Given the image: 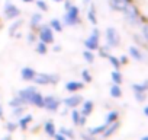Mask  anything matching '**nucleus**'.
<instances>
[{
	"label": "nucleus",
	"instance_id": "obj_1",
	"mask_svg": "<svg viewBox=\"0 0 148 140\" xmlns=\"http://www.w3.org/2000/svg\"><path fill=\"white\" fill-rule=\"evenodd\" d=\"M122 13H123L125 21H126L129 25H132V26H134V25H139V24L144 21V18H142V16H141V13H139L138 6H136L134 2L128 3Z\"/></svg>",
	"mask_w": 148,
	"mask_h": 140
},
{
	"label": "nucleus",
	"instance_id": "obj_2",
	"mask_svg": "<svg viewBox=\"0 0 148 140\" xmlns=\"http://www.w3.org/2000/svg\"><path fill=\"white\" fill-rule=\"evenodd\" d=\"M82 24V19H80V9L79 6L73 5L68 10H65V15L62 16V25H67V26H77Z\"/></svg>",
	"mask_w": 148,
	"mask_h": 140
},
{
	"label": "nucleus",
	"instance_id": "obj_3",
	"mask_svg": "<svg viewBox=\"0 0 148 140\" xmlns=\"http://www.w3.org/2000/svg\"><path fill=\"white\" fill-rule=\"evenodd\" d=\"M58 80H60V76L58 75H54V73H36L35 78H34L35 85H41V86L57 85Z\"/></svg>",
	"mask_w": 148,
	"mask_h": 140
},
{
	"label": "nucleus",
	"instance_id": "obj_4",
	"mask_svg": "<svg viewBox=\"0 0 148 140\" xmlns=\"http://www.w3.org/2000/svg\"><path fill=\"white\" fill-rule=\"evenodd\" d=\"M38 38H39V41H42V42H45V44H54V31H52V28L49 26V25H47V24H44V25H39L38 26Z\"/></svg>",
	"mask_w": 148,
	"mask_h": 140
},
{
	"label": "nucleus",
	"instance_id": "obj_5",
	"mask_svg": "<svg viewBox=\"0 0 148 140\" xmlns=\"http://www.w3.org/2000/svg\"><path fill=\"white\" fill-rule=\"evenodd\" d=\"M84 47L86 50H90V51H96L99 47H100V31L95 26L90 37L84 40Z\"/></svg>",
	"mask_w": 148,
	"mask_h": 140
},
{
	"label": "nucleus",
	"instance_id": "obj_6",
	"mask_svg": "<svg viewBox=\"0 0 148 140\" xmlns=\"http://www.w3.org/2000/svg\"><path fill=\"white\" fill-rule=\"evenodd\" d=\"M105 38H106V44H108L110 48H115V47H118V45L121 44V35H119V32L116 31V28H113V26L106 28V31H105Z\"/></svg>",
	"mask_w": 148,
	"mask_h": 140
},
{
	"label": "nucleus",
	"instance_id": "obj_7",
	"mask_svg": "<svg viewBox=\"0 0 148 140\" xmlns=\"http://www.w3.org/2000/svg\"><path fill=\"white\" fill-rule=\"evenodd\" d=\"M3 15L6 19L9 21H13V19H18L21 16V9L13 5L10 0H6V3H5V8H3Z\"/></svg>",
	"mask_w": 148,
	"mask_h": 140
},
{
	"label": "nucleus",
	"instance_id": "obj_8",
	"mask_svg": "<svg viewBox=\"0 0 148 140\" xmlns=\"http://www.w3.org/2000/svg\"><path fill=\"white\" fill-rule=\"evenodd\" d=\"M60 105H61V101H60L57 96H54V95H47V96H44V108H45L47 111L55 112V111H58Z\"/></svg>",
	"mask_w": 148,
	"mask_h": 140
},
{
	"label": "nucleus",
	"instance_id": "obj_9",
	"mask_svg": "<svg viewBox=\"0 0 148 140\" xmlns=\"http://www.w3.org/2000/svg\"><path fill=\"white\" fill-rule=\"evenodd\" d=\"M84 99H83V96L82 95H70V96H67V98H64L62 99V104H64V107L65 108H77L79 105H82V102H83Z\"/></svg>",
	"mask_w": 148,
	"mask_h": 140
},
{
	"label": "nucleus",
	"instance_id": "obj_10",
	"mask_svg": "<svg viewBox=\"0 0 148 140\" xmlns=\"http://www.w3.org/2000/svg\"><path fill=\"white\" fill-rule=\"evenodd\" d=\"M36 91H38L36 86H26V88H23V89H21V91L18 92V96L28 105L29 101H31V98H32V95H34Z\"/></svg>",
	"mask_w": 148,
	"mask_h": 140
},
{
	"label": "nucleus",
	"instance_id": "obj_11",
	"mask_svg": "<svg viewBox=\"0 0 148 140\" xmlns=\"http://www.w3.org/2000/svg\"><path fill=\"white\" fill-rule=\"evenodd\" d=\"M134 2V0H109V8L115 12H123L128 3Z\"/></svg>",
	"mask_w": 148,
	"mask_h": 140
},
{
	"label": "nucleus",
	"instance_id": "obj_12",
	"mask_svg": "<svg viewBox=\"0 0 148 140\" xmlns=\"http://www.w3.org/2000/svg\"><path fill=\"white\" fill-rule=\"evenodd\" d=\"M64 88H65L67 92L74 94V92H77V91H82V89L84 88V83H83V80H82V82H79V80H70V82L65 83Z\"/></svg>",
	"mask_w": 148,
	"mask_h": 140
},
{
	"label": "nucleus",
	"instance_id": "obj_13",
	"mask_svg": "<svg viewBox=\"0 0 148 140\" xmlns=\"http://www.w3.org/2000/svg\"><path fill=\"white\" fill-rule=\"evenodd\" d=\"M35 75H36V70L32 69V67H23V69L21 70V78H22L23 80H28V82L34 80Z\"/></svg>",
	"mask_w": 148,
	"mask_h": 140
},
{
	"label": "nucleus",
	"instance_id": "obj_14",
	"mask_svg": "<svg viewBox=\"0 0 148 140\" xmlns=\"http://www.w3.org/2000/svg\"><path fill=\"white\" fill-rule=\"evenodd\" d=\"M41 22H42V13H41V12H35V13H32L31 21H29V26H31V29H32V31L38 29V26L41 25Z\"/></svg>",
	"mask_w": 148,
	"mask_h": 140
},
{
	"label": "nucleus",
	"instance_id": "obj_15",
	"mask_svg": "<svg viewBox=\"0 0 148 140\" xmlns=\"http://www.w3.org/2000/svg\"><path fill=\"white\" fill-rule=\"evenodd\" d=\"M29 104H31V105H34V107H36V108H44V95H42L41 92H38V91H36V92L32 95V98H31Z\"/></svg>",
	"mask_w": 148,
	"mask_h": 140
},
{
	"label": "nucleus",
	"instance_id": "obj_16",
	"mask_svg": "<svg viewBox=\"0 0 148 140\" xmlns=\"http://www.w3.org/2000/svg\"><path fill=\"white\" fill-rule=\"evenodd\" d=\"M93 110H95V104H93V101H83L82 102V110H80V114L82 115H86V117H89L92 112H93Z\"/></svg>",
	"mask_w": 148,
	"mask_h": 140
},
{
	"label": "nucleus",
	"instance_id": "obj_17",
	"mask_svg": "<svg viewBox=\"0 0 148 140\" xmlns=\"http://www.w3.org/2000/svg\"><path fill=\"white\" fill-rule=\"evenodd\" d=\"M121 127V123L119 121H115V123H110V124H108V127H106V130L102 133V137H110L112 134H115L116 131H118V128Z\"/></svg>",
	"mask_w": 148,
	"mask_h": 140
},
{
	"label": "nucleus",
	"instance_id": "obj_18",
	"mask_svg": "<svg viewBox=\"0 0 148 140\" xmlns=\"http://www.w3.org/2000/svg\"><path fill=\"white\" fill-rule=\"evenodd\" d=\"M32 120H34V117H32L31 114L22 115V117H19V120H18V127H19L21 130H28V125L32 123Z\"/></svg>",
	"mask_w": 148,
	"mask_h": 140
},
{
	"label": "nucleus",
	"instance_id": "obj_19",
	"mask_svg": "<svg viewBox=\"0 0 148 140\" xmlns=\"http://www.w3.org/2000/svg\"><path fill=\"white\" fill-rule=\"evenodd\" d=\"M87 19H89V22L93 25V26H96L97 25V16H96V6L93 5V3H90L89 5V10H87Z\"/></svg>",
	"mask_w": 148,
	"mask_h": 140
},
{
	"label": "nucleus",
	"instance_id": "obj_20",
	"mask_svg": "<svg viewBox=\"0 0 148 140\" xmlns=\"http://www.w3.org/2000/svg\"><path fill=\"white\" fill-rule=\"evenodd\" d=\"M44 131H45L47 136H49V137H54V136H55V133H57V127H55V124H54L52 120L45 121V124H44Z\"/></svg>",
	"mask_w": 148,
	"mask_h": 140
},
{
	"label": "nucleus",
	"instance_id": "obj_21",
	"mask_svg": "<svg viewBox=\"0 0 148 140\" xmlns=\"http://www.w3.org/2000/svg\"><path fill=\"white\" fill-rule=\"evenodd\" d=\"M22 25H23V21L22 19H13V24L10 25V28H9V35L10 37H15L16 34H18V31L22 28Z\"/></svg>",
	"mask_w": 148,
	"mask_h": 140
},
{
	"label": "nucleus",
	"instance_id": "obj_22",
	"mask_svg": "<svg viewBox=\"0 0 148 140\" xmlns=\"http://www.w3.org/2000/svg\"><path fill=\"white\" fill-rule=\"evenodd\" d=\"M128 53H129V55H131L134 60H136V61H142V60H144V54H142L141 50H139L138 47H135V45L129 47Z\"/></svg>",
	"mask_w": 148,
	"mask_h": 140
},
{
	"label": "nucleus",
	"instance_id": "obj_23",
	"mask_svg": "<svg viewBox=\"0 0 148 140\" xmlns=\"http://www.w3.org/2000/svg\"><path fill=\"white\" fill-rule=\"evenodd\" d=\"M106 127H108V124H106V123H103V124H100V125H96V127L89 128V130H87V133H90L92 136H99V134H102V133L106 130Z\"/></svg>",
	"mask_w": 148,
	"mask_h": 140
},
{
	"label": "nucleus",
	"instance_id": "obj_24",
	"mask_svg": "<svg viewBox=\"0 0 148 140\" xmlns=\"http://www.w3.org/2000/svg\"><path fill=\"white\" fill-rule=\"evenodd\" d=\"M48 25L52 28V31H54V32H61V31H62V22H61L60 19H57V18L51 19Z\"/></svg>",
	"mask_w": 148,
	"mask_h": 140
},
{
	"label": "nucleus",
	"instance_id": "obj_25",
	"mask_svg": "<svg viewBox=\"0 0 148 140\" xmlns=\"http://www.w3.org/2000/svg\"><path fill=\"white\" fill-rule=\"evenodd\" d=\"M110 96H112V98H116V99L122 96V89H121L119 85L113 83V85L110 86Z\"/></svg>",
	"mask_w": 148,
	"mask_h": 140
},
{
	"label": "nucleus",
	"instance_id": "obj_26",
	"mask_svg": "<svg viewBox=\"0 0 148 140\" xmlns=\"http://www.w3.org/2000/svg\"><path fill=\"white\" fill-rule=\"evenodd\" d=\"M132 89H134V92H147L148 91V80H145L142 83H134Z\"/></svg>",
	"mask_w": 148,
	"mask_h": 140
},
{
	"label": "nucleus",
	"instance_id": "obj_27",
	"mask_svg": "<svg viewBox=\"0 0 148 140\" xmlns=\"http://www.w3.org/2000/svg\"><path fill=\"white\" fill-rule=\"evenodd\" d=\"M35 51H36L38 54H41V55L47 54V53H48V44H45V42L39 41V42L35 45Z\"/></svg>",
	"mask_w": 148,
	"mask_h": 140
},
{
	"label": "nucleus",
	"instance_id": "obj_28",
	"mask_svg": "<svg viewBox=\"0 0 148 140\" xmlns=\"http://www.w3.org/2000/svg\"><path fill=\"white\" fill-rule=\"evenodd\" d=\"M118 118H119V112H118V111H110V112L106 115V118H105V123H106V124H110V123H115V121H118Z\"/></svg>",
	"mask_w": 148,
	"mask_h": 140
},
{
	"label": "nucleus",
	"instance_id": "obj_29",
	"mask_svg": "<svg viewBox=\"0 0 148 140\" xmlns=\"http://www.w3.org/2000/svg\"><path fill=\"white\" fill-rule=\"evenodd\" d=\"M58 133H61V134H64L67 139H74V136H76V134H74V131H73V128H67V127H60L58 128Z\"/></svg>",
	"mask_w": 148,
	"mask_h": 140
},
{
	"label": "nucleus",
	"instance_id": "obj_30",
	"mask_svg": "<svg viewBox=\"0 0 148 140\" xmlns=\"http://www.w3.org/2000/svg\"><path fill=\"white\" fill-rule=\"evenodd\" d=\"M108 60H109V63L112 64V67H113L115 70H119V69H121V66H122V64H121V61H119V58H118V57H115V55L109 54V55H108Z\"/></svg>",
	"mask_w": 148,
	"mask_h": 140
},
{
	"label": "nucleus",
	"instance_id": "obj_31",
	"mask_svg": "<svg viewBox=\"0 0 148 140\" xmlns=\"http://www.w3.org/2000/svg\"><path fill=\"white\" fill-rule=\"evenodd\" d=\"M26 111V105H21V107H16V108H12V115L13 117H22Z\"/></svg>",
	"mask_w": 148,
	"mask_h": 140
},
{
	"label": "nucleus",
	"instance_id": "obj_32",
	"mask_svg": "<svg viewBox=\"0 0 148 140\" xmlns=\"http://www.w3.org/2000/svg\"><path fill=\"white\" fill-rule=\"evenodd\" d=\"M110 78H112V82L116 83V85H121L122 83V75L119 70H113V72L110 73Z\"/></svg>",
	"mask_w": 148,
	"mask_h": 140
},
{
	"label": "nucleus",
	"instance_id": "obj_33",
	"mask_svg": "<svg viewBox=\"0 0 148 140\" xmlns=\"http://www.w3.org/2000/svg\"><path fill=\"white\" fill-rule=\"evenodd\" d=\"M21 105H26V104H25L18 95L9 101V107H10V108H16V107H21Z\"/></svg>",
	"mask_w": 148,
	"mask_h": 140
},
{
	"label": "nucleus",
	"instance_id": "obj_34",
	"mask_svg": "<svg viewBox=\"0 0 148 140\" xmlns=\"http://www.w3.org/2000/svg\"><path fill=\"white\" fill-rule=\"evenodd\" d=\"M97 51H99V55H100V57L108 58V55L110 54V47L106 44V45H103V47H99V48H97Z\"/></svg>",
	"mask_w": 148,
	"mask_h": 140
},
{
	"label": "nucleus",
	"instance_id": "obj_35",
	"mask_svg": "<svg viewBox=\"0 0 148 140\" xmlns=\"http://www.w3.org/2000/svg\"><path fill=\"white\" fill-rule=\"evenodd\" d=\"M83 58H84L87 63H93V61H95V51L84 50V51H83Z\"/></svg>",
	"mask_w": 148,
	"mask_h": 140
},
{
	"label": "nucleus",
	"instance_id": "obj_36",
	"mask_svg": "<svg viewBox=\"0 0 148 140\" xmlns=\"http://www.w3.org/2000/svg\"><path fill=\"white\" fill-rule=\"evenodd\" d=\"M71 120H73V123H74V125H79V120H80V111L77 110V108H73V111H71Z\"/></svg>",
	"mask_w": 148,
	"mask_h": 140
},
{
	"label": "nucleus",
	"instance_id": "obj_37",
	"mask_svg": "<svg viewBox=\"0 0 148 140\" xmlns=\"http://www.w3.org/2000/svg\"><path fill=\"white\" fill-rule=\"evenodd\" d=\"M35 6L41 10V12H47L49 8L47 5V2H44V0H35Z\"/></svg>",
	"mask_w": 148,
	"mask_h": 140
},
{
	"label": "nucleus",
	"instance_id": "obj_38",
	"mask_svg": "<svg viewBox=\"0 0 148 140\" xmlns=\"http://www.w3.org/2000/svg\"><path fill=\"white\" fill-rule=\"evenodd\" d=\"M82 80H83L84 83H90V82H92V75H90V72H89L87 69L82 70Z\"/></svg>",
	"mask_w": 148,
	"mask_h": 140
},
{
	"label": "nucleus",
	"instance_id": "obj_39",
	"mask_svg": "<svg viewBox=\"0 0 148 140\" xmlns=\"http://www.w3.org/2000/svg\"><path fill=\"white\" fill-rule=\"evenodd\" d=\"M134 40H135L138 44H141L142 47H145V48L148 50V40H145L142 35H134Z\"/></svg>",
	"mask_w": 148,
	"mask_h": 140
},
{
	"label": "nucleus",
	"instance_id": "obj_40",
	"mask_svg": "<svg viewBox=\"0 0 148 140\" xmlns=\"http://www.w3.org/2000/svg\"><path fill=\"white\" fill-rule=\"evenodd\" d=\"M145 98H147V94L145 92H135V99L138 102H144Z\"/></svg>",
	"mask_w": 148,
	"mask_h": 140
},
{
	"label": "nucleus",
	"instance_id": "obj_41",
	"mask_svg": "<svg viewBox=\"0 0 148 140\" xmlns=\"http://www.w3.org/2000/svg\"><path fill=\"white\" fill-rule=\"evenodd\" d=\"M16 128H18V124H16V123H12V121H9V123L6 124V130H8V131H10V133H13Z\"/></svg>",
	"mask_w": 148,
	"mask_h": 140
},
{
	"label": "nucleus",
	"instance_id": "obj_42",
	"mask_svg": "<svg viewBox=\"0 0 148 140\" xmlns=\"http://www.w3.org/2000/svg\"><path fill=\"white\" fill-rule=\"evenodd\" d=\"M36 37H38V35H35V34H34V31H31V32L28 34V37H26V41H28L29 44H34V42H35V40H36Z\"/></svg>",
	"mask_w": 148,
	"mask_h": 140
},
{
	"label": "nucleus",
	"instance_id": "obj_43",
	"mask_svg": "<svg viewBox=\"0 0 148 140\" xmlns=\"http://www.w3.org/2000/svg\"><path fill=\"white\" fill-rule=\"evenodd\" d=\"M82 139H83V140H96V136H92L90 133L86 131V133L82 134Z\"/></svg>",
	"mask_w": 148,
	"mask_h": 140
},
{
	"label": "nucleus",
	"instance_id": "obj_44",
	"mask_svg": "<svg viewBox=\"0 0 148 140\" xmlns=\"http://www.w3.org/2000/svg\"><path fill=\"white\" fill-rule=\"evenodd\" d=\"M141 32H142V37H144L145 40H148V24L142 25V28H141Z\"/></svg>",
	"mask_w": 148,
	"mask_h": 140
},
{
	"label": "nucleus",
	"instance_id": "obj_45",
	"mask_svg": "<svg viewBox=\"0 0 148 140\" xmlns=\"http://www.w3.org/2000/svg\"><path fill=\"white\" fill-rule=\"evenodd\" d=\"M86 123H87V117H86V115H82V114H80L79 125H80V127H84V125H86Z\"/></svg>",
	"mask_w": 148,
	"mask_h": 140
},
{
	"label": "nucleus",
	"instance_id": "obj_46",
	"mask_svg": "<svg viewBox=\"0 0 148 140\" xmlns=\"http://www.w3.org/2000/svg\"><path fill=\"white\" fill-rule=\"evenodd\" d=\"M54 139H55V140H68V139H67L64 134H61V133H55Z\"/></svg>",
	"mask_w": 148,
	"mask_h": 140
},
{
	"label": "nucleus",
	"instance_id": "obj_47",
	"mask_svg": "<svg viewBox=\"0 0 148 140\" xmlns=\"http://www.w3.org/2000/svg\"><path fill=\"white\" fill-rule=\"evenodd\" d=\"M71 6H73V2H71V0H64V9H65V10H68Z\"/></svg>",
	"mask_w": 148,
	"mask_h": 140
},
{
	"label": "nucleus",
	"instance_id": "obj_48",
	"mask_svg": "<svg viewBox=\"0 0 148 140\" xmlns=\"http://www.w3.org/2000/svg\"><path fill=\"white\" fill-rule=\"evenodd\" d=\"M119 61H121V64H126L128 63V57L126 55H122V57H119Z\"/></svg>",
	"mask_w": 148,
	"mask_h": 140
},
{
	"label": "nucleus",
	"instance_id": "obj_49",
	"mask_svg": "<svg viewBox=\"0 0 148 140\" xmlns=\"http://www.w3.org/2000/svg\"><path fill=\"white\" fill-rule=\"evenodd\" d=\"M5 117V111H3V107H2V104H0V120H2Z\"/></svg>",
	"mask_w": 148,
	"mask_h": 140
},
{
	"label": "nucleus",
	"instance_id": "obj_50",
	"mask_svg": "<svg viewBox=\"0 0 148 140\" xmlns=\"http://www.w3.org/2000/svg\"><path fill=\"white\" fill-rule=\"evenodd\" d=\"M90 3H92V0H83V5L84 6H89Z\"/></svg>",
	"mask_w": 148,
	"mask_h": 140
},
{
	"label": "nucleus",
	"instance_id": "obj_51",
	"mask_svg": "<svg viewBox=\"0 0 148 140\" xmlns=\"http://www.w3.org/2000/svg\"><path fill=\"white\" fill-rule=\"evenodd\" d=\"M54 51H61V45H55L54 47Z\"/></svg>",
	"mask_w": 148,
	"mask_h": 140
},
{
	"label": "nucleus",
	"instance_id": "obj_52",
	"mask_svg": "<svg viewBox=\"0 0 148 140\" xmlns=\"http://www.w3.org/2000/svg\"><path fill=\"white\" fill-rule=\"evenodd\" d=\"M144 114H145V117H148V105L144 108Z\"/></svg>",
	"mask_w": 148,
	"mask_h": 140
},
{
	"label": "nucleus",
	"instance_id": "obj_53",
	"mask_svg": "<svg viewBox=\"0 0 148 140\" xmlns=\"http://www.w3.org/2000/svg\"><path fill=\"white\" fill-rule=\"evenodd\" d=\"M2 140H12V136H5Z\"/></svg>",
	"mask_w": 148,
	"mask_h": 140
},
{
	"label": "nucleus",
	"instance_id": "obj_54",
	"mask_svg": "<svg viewBox=\"0 0 148 140\" xmlns=\"http://www.w3.org/2000/svg\"><path fill=\"white\" fill-rule=\"evenodd\" d=\"M23 3H32V2H35V0H22Z\"/></svg>",
	"mask_w": 148,
	"mask_h": 140
},
{
	"label": "nucleus",
	"instance_id": "obj_55",
	"mask_svg": "<svg viewBox=\"0 0 148 140\" xmlns=\"http://www.w3.org/2000/svg\"><path fill=\"white\" fill-rule=\"evenodd\" d=\"M52 2H55V3H60V2H64V0H52Z\"/></svg>",
	"mask_w": 148,
	"mask_h": 140
},
{
	"label": "nucleus",
	"instance_id": "obj_56",
	"mask_svg": "<svg viewBox=\"0 0 148 140\" xmlns=\"http://www.w3.org/2000/svg\"><path fill=\"white\" fill-rule=\"evenodd\" d=\"M2 26H3V25H2V22H0V29H2Z\"/></svg>",
	"mask_w": 148,
	"mask_h": 140
}]
</instances>
